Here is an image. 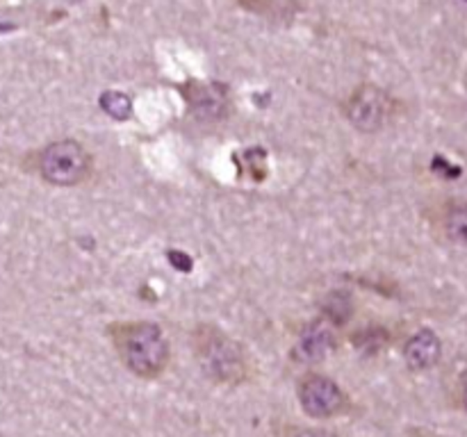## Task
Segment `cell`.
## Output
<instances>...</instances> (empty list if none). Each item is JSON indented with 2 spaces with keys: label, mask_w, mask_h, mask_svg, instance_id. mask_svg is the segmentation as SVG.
Masks as SVG:
<instances>
[{
  "label": "cell",
  "mask_w": 467,
  "mask_h": 437,
  "mask_svg": "<svg viewBox=\"0 0 467 437\" xmlns=\"http://www.w3.org/2000/svg\"><path fill=\"white\" fill-rule=\"evenodd\" d=\"M116 344L128 369L142 378L158 376L167 364L169 344L155 323H128L119 330Z\"/></svg>",
  "instance_id": "6da1fadb"
},
{
  "label": "cell",
  "mask_w": 467,
  "mask_h": 437,
  "mask_svg": "<svg viewBox=\"0 0 467 437\" xmlns=\"http://www.w3.org/2000/svg\"><path fill=\"white\" fill-rule=\"evenodd\" d=\"M196 355L205 374L217 383H240L244 378V358L240 346L217 328H199Z\"/></svg>",
  "instance_id": "7a4b0ae2"
},
{
  "label": "cell",
  "mask_w": 467,
  "mask_h": 437,
  "mask_svg": "<svg viewBox=\"0 0 467 437\" xmlns=\"http://www.w3.org/2000/svg\"><path fill=\"white\" fill-rule=\"evenodd\" d=\"M39 171L51 185L71 187L90 173V155L78 141H55L39 157Z\"/></svg>",
  "instance_id": "3957f363"
},
{
  "label": "cell",
  "mask_w": 467,
  "mask_h": 437,
  "mask_svg": "<svg viewBox=\"0 0 467 437\" xmlns=\"http://www.w3.org/2000/svg\"><path fill=\"white\" fill-rule=\"evenodd\" d=\"M299 401L305 415L315 419H328L344 408V394L331 378L310 374L301 380Z\"/></svg>",
  "instance_id": "277c9868"
},
{
  "label": "cell",
  "mask_w": 467,
  "mask_h": 437,
  "mask_svg": "<svg viewBox=\"0 0 467 437\" xmlns=\"http://www.w3.org/2000/svg\"><path fill=\"white\" fill-rule=\"evenodd\" d=\"M388 115V99L378 87H358L347 103V116L360 132H374L384 125Z\"/></svg>",
  "instance_id": "5b68a950"
},
{
  "label": "cell",
  "mask_w": 467,
  "mask_h": 437,
  "mask_svg": "<svg viewBox=\"0 0 467 437\" xmlns=\"http://www.w3.org/2000/svg\"><path fill=\"white\" fill-rule=\"evenodd\" d=\"M333 344H336V333H333V323L331 322H313L304 333H301L299 344H297V358L301 362H320L326 355L331 354Z\"/></svg>",
  "instance_id": "8992f818"
},
{
  "label": "cell",
  "mask_w": 467,
  "mask_h": 437,
  "mask_svg": "<svg viewBox=\"0 0 467 437\" xmlns=\"http://www.w3.org/2000/svg\"><path fill=\"white\" fill-rule=\"evenodd\" d=\"M440 354H442L440 338H438L433 330H426V328L424 330H420V333H415L404 346L406 362H408L410 369H417V371L431 369V367L440 360Z\"/></svg>",
  "instance_id": "52a82bcc"
},
{
  "label": "cell",
  "mask_w": 467,
  "mask_h": 437,
  "mask_svg": "<svg viewBox=\"0 0 467 437\" xmlns=\"http://www.w3.org/2000/svg\"><path fill=\"white\" fill-rule=\"evenodd\" d=\"M185 96H187L192 112H194L199 119L217 121L226 115V94H224L221 89L212 87V84H192V89H187Z\"/></svg>",
  "instance_id": "ba28073f"
},
{
  "label": "cell",
  "mask_w": 467,
  "mask_h": 437,
  "mask_svg": "<svg viewBox=\"0 0 467 437\" xmlns=\"http://www.w3.org/2000/svg\"><path fill=\"white\" fill-rule=\"evenodd\" d=\"M100 107L106 115H110L116 121H126L132 115V100L128 94H121V91H106L100 96Z\"/></svg>",
  "instance_id": "9c48e42d"
},
{
  "label": "cell",
  "mask_w": 467,
  "mask_h": 437,
  "mask_svg": "<svg viewBox=\"0 0 467 437\" xmlns=\"http://www.w3.org/2000/svg\"><path fill=\"white\" fill-rule=\"evenodd\" d=\"M324 310H326V322L344 323L349 317H352L353 303L352 298H349V294H344V291H333L331 297L326 298Z\"/></svg>",
  "instance_id": "30bf717a"
},
{
  "label": "cell",
  "mask_w": 467,
  "mask_h": 437,
  "mask_svg": "<svg viewBox=\"0 0 467 437\" xmlns=\"http://www.w3.org/2000/svg\"><path fill=\"white\" fill-rule=\"evenodd\" d=\"M445 230H447V237H449V240L456 242V244L467 246V208L465 205H463V208H454L452 212L447 214Z\"/></svg>",
  "instance_id": "8fae6325"
},
{
  "label": "cell",
  "mask_w": 467,
  "mask_h": 437,
  "mask_svg": "<svg viewBox=\"0 0 467 437\" xmlns=\"http://www.w3.org/2000/svg\"><path fill=\"white\" fill-rule=\"evenodd\" d=\"M169 260H171V265H174L176 269L185 271V274L192 269V258H189L187 253H183V250H169Z\"/></svg>",
  "instance_id": "7c38bea8"
},
{
  "label": "cell",
  "mask_w": 467,
  "mask_h": 437,
  "mask_svg": "<svg viewBox=\"0 0 467 437\" xmlns=\"http://www.w3.org/2000/svg\"><path fill=\"white\" fill-rule=\"evenodd\" d=\"M433 167H436V169H440V171H442V169H445V173H447V176H461V169H452V167H449V162H445V160H440V157H438V160H436V164H433Z\"/></svg>",
  "instance_id": "4fadbf2b"
},
{
  "label": "cell",
  "mask_w": 467,
  "mask_h": 437,
  "mask_svg": "<svg viewBox=\"0 0 467 437\" xmlns=\"http://www.w3.org/2000/svg\"><path fill=\"white\" fill-rule=\"evenodd\" d=\"M297 437H333V435L331 433H326V431H305Z\"/></svg>",
  "instance_id": "5bb4252c"
},
{
  "label": "cell",
  "mask_w": 467,
  "mask_h": 437,
  "mask_svg": "<svg viewBox=\"0 0 467 437\" xmlns=\"http://www.w3.org/2000/svg\"><path fill=\"white\" fill-rule=\"evenodd\" d=\"M463 403H465V410H467V387H465V394H463Z\"/></svg>",
  "instance_id": "9a60e30c"
}]
</instances>
